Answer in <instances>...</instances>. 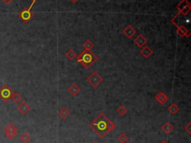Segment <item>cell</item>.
<instances>
[{"label":"cell","instance_id":"1","mask_svg":"<svg viewBox=\"0 0 191 143\" xmlns=\"http://www.w3.org/2000/svg\"><path fill=\"white\" fill-rule=\"evenodd\" d=\"M116 125L112 122L104 113H101L90 124L91 127L100 138H104L108 133L115 128Z\"/></svg>","mask_w":191,"mask_h":143},{"label":"cell","instance_id":"2","mask_svg":"<svg viewBox=\"0 0 191 143\" xmlns=\"http://www.w3.org/2000/svg\"><path fill=\"white\" fill-rule=\"evenodd\" d=\"M99 60V58L91 50H85L77 57V61L85 68L88 69Z\"/></svg>","mask_w":191,"mask_h":143},{"label":"cell","instance_id":"3","mask_svg":"<svg viewBox=\"0 0 191 143\" xmlns=\"http://www.w3.org/2000/svg\"><path fill=\"white\" fill-rule=\"evenodd\" d=\"M35 2H32L31 5L28 8H25L22 9L20 13H18V16L20 18V20L24 23H28L34 17V13L32 12V8L33 7L34 4Z\"/></svg>","mask_w":191,"mask_h":143},{"label":"cell","instance_id":"4","mask_svg":"<svg viewBox=\"0 0 191 143\" xmlns=\"http://www.w3.org/2000/svg\"><path fill=\"white\" fill-rule=\"evenodd\" d=\"M5 136L9 140H14L18 134V130L17 127L12 122L8 123L4 128Z\"/></svg>","mask_w":191,"mask_h":143},{"label":"cell","instance_id":"5","mask_svg":"<svg viewBox=\"0 0 191 143\" xmlns=\"http://www.w3.org/2000/svg\"><path fill=\"white\" fill-rule=\"evenodd\" d=\"M13 90L7 84H4L0 88V99L5 103H7L11 99Z\"/></svg>","mask_w":191,"mask_h":143},{"label":"cell","instance_id":"6","mask_svg":"<svg viewBox=\"0 0 191 143\" xmlns=\"http://www.w3.org/2000/svg\"><path fill=\"white\" fill-rule=\"evenodd\" d=\"M103 78L96 71H93L90 76L87 78V81L93 87H98L103 82Z\"/></svg>","mask_w":191,"mask_h":143},{"label":"cell","instance_id":"7","mask_svg":"<svg viewBox=\"0 0 191 143\" xmlns=\"http://www.w3.org/2000/svg\"><path fill=\"white\" fill-rule=\"evenodd\" d=\"M176 8L180 11L179 13H181V14L185 16V15L188 14L189 12H190L191 10L190 3H189L188 0H181L180 3L178 5Z\"/></svg>","mask_w":191,"mask_h":143},{"label":"cell","instance_id":"8","mask_svg":"<svg viewBox=\"0 0 191 143\" xmlns=\"http://www.w3.org/2000/svg\"><path fill=\"white\" fill-rule=\"evenodd\" d=\"M177 27V33L179 36L182 37H190V32H189V30L187 28H185V26L183 25H175Z\"/></svg>","mask_w":191,"mask_h":143},{"label":"cell","instance_id":"9","mask_svg":"<svg viewBox=\"0 0 191 143\" xmlns=\"http://www.w3.org/2000/svg\"><path fill=\"white\" fill-rule=\"evenodd\" d=\"M17 109L22 115H26L30 111V105L27 102H22L17 106Z\"/></svg>","mask_w":191,"mask_h":143},{"label":"cell","instance_id":"10","mask_svg":"<svg viewBox=\"0 0 191 143\" xmlns=\"http://www.w3.org/2000/svg\"><path fill=\"white\" fill-rule=\"evenodd\" d=\"M122 32H123V34L125 35L126 38H129V39H131L132 37L135 35V34H136V30L135 29L133 28L132 26H131V25H129L126 28L124 29L122 31Z\"/></svg>","mask_w":191,"mask_h":143},{"label":"cell","instance_id":"11","mask_svg":"<svg viewBox=\"0 0 191 143\" xmlns=\"http://www.w3.org/2000/svg\"><path fill=\"white\" fill-rule=\"evenodd\" d=\"M134 42H135V44H136L137 47H139L140 48H142L144 47L145 45H146V44L147 43V40H146V38L143 35V34H140L138 36L136 37V38H135Z\"/></svg>","mask_w":191,"mask_h":143},{"label":"cell","instance_id":"12","mask_svg":"<svg viewBox=\"0 0 191 143\" xmlns=\"http://www.w3.org/2000/svg\"><path fill=\"white\" fill-rule=\"evenodd\" d=\"M155 100L161 105H164L168 102L169 100V98L168 96L164 92H159L157 95L155 96Z\"/></svg>","mask_w":191,"mask_h":143},{"label":"cell","instance_id":"13","mask_svg":"<svg viewBox=\"0 0 191 143\" xmlns=\"http://www.w3.org/2000/svg\"><path fill=\"white\" fill-rule=\"evenodd\" d=\"M140 54L145 59H149L153 54V50L151 49L149 46H144L140 50Z\"/></svg>","mask_w":191,"mask_h":143},{"label":"cell","instance_id":"14","mask_svg":"<svg viewBox=\"0 0 191 143\" xmlns=\"http://www.w3.org/2000/svg\"><path fill=\"white\" fill-rule=\"evenodd\" d=\"M68 92L72 96L76 97L79 94L80 92H81V88H80L76 83H72L71 86L69 87Z\"/></svg>","mask_w":191,"mask_h":143},{"label":"cell","instance_id":"15","mask_svg":"<svg viewBox=\"0 0 191 143\" xmlns=\"http://www.w3.org/2000/svg\"><path fill=\"white\" fill-rule=\"evenodd\" d=\"M173 129L174 128H173V124H172L169 121L165 122L161 127V130H163L166 134H169V133H171L173 131Z\"/></svg>","mask_w":191,"mask_h":143},{"label":"cell","instance_id":"16","mask_svg":"<svg viewBox=\"0 0 191 143\" xmlns=\"http://www.w3.org/2000/svg\"><path fill=\"white\" fill-rule=\"evenodd\" d=\"M168 111L172 115H176V114L180 111V108L176 103H172L169 107H168Z\"/></svg>","mask_w":191,"mask_h":143},{"label":"cell","instance_id":"17","mask_svg":"<svg viewBox=\"0 0 191 143\" xmlns=\"http://www.w3.org/2000/svg\"><path fill=\"white\" fill-rule=\"evenodd\" d=\"M70 115V112H69V110L64 107H63L62 109L58 112V115L63 120L66 119V118L69 117V115Z\"/></svg>","mask_w":191,"mask_h":143},{"label":"cell","instance_id":"18","mask_svg":"<svg viewBox=\"0 0 191 143\" xmlns=\"http://www.w3.org/2000/svg\"><path fill=\"white\" fill-rule=\"evenodd\" d=\"M11 99L14 102V103H20L21 100H22V97L21 96L20 94H19V93H17V92H12V94H11Z\"/></svg>","mask_w":191,"mask_h":143},{"label":"cell","instance_id":"19","mask_svg":"<svg viewBox=\"0 0 191 143\" xmlns=\"http://www.w3.org/2000/svg\"><path fill=\"white\" fill-rule=\"evenodd\" d=\"M20 142L22 143H28L31 141V136L27 133H23L20 135Z\"/></svg>","mask_w":191,"mask_h":143},{"label":"cell","instance_id":"20","mask_svg":"<svg viewBox=\"0 0 191 143\" xmlns=\"http://www.w3.org/2000/svg\"><path fill=\"white\" fill-rule=\"evenodd\" d=\"M118 142H120V143H127L129 142V138L127 135H125V133H121L117 138Z\"/></svg>","mask_w":191,"mask_h":143},{"label":"cell","instance_id":"21","mask_svg":"<svg viewBox=\"0 0 191 143\" xmlns=\"http://www.w3.org/2000/svg\"><path fill=\"white\" fill-rule=\"evenodd\" d=\"M93 47H94V44L90 40H87L85 43L83 44V47L85 48V50H91V49L93 48Z\"/></svg>","mask_w":191,"mask_h":143},{"label":"cell","instance_id":"22","mask_svg":"<svg viewBox=\"0 0 191 143\" xmlns=\"http://www.w3.org/2000/svg\"><path fill=\"white\" fill-rule=\"evenodd\" d=\"M66 58H68L70 61H72V60H73L76 57V53L73 50L70 49V50H69L67 53H66Z\"/></svg>","mask_w":191,"mask_h":143},{"label":"cell","instance_id":"23","mask_svg":"<svg viewBox=\"0 0 191 143\" xmlns=\"http://www.w3.org/2000/svg\"><path fill=\"white\" fill-rule=\"evenodd\" d=\"M116 113H117L120 115H124L128 113V109L126 107H124V106L123 105H121V106H120L117 109H116Z\"/></svg>","mask_w":191,"mask_h":143},{"label":"cell","instance_id":"24","mask_svg":"<svg viewBox=\"0 0 191 143\" xmlns=\"http://www.w3.org/2000/svg\"><path fill=\"white\" fill-rule=\"evenodd\" d=\"M190 127H191V122L190 121L188 124L186 125V126L184 127V130L188 132L189 134H191V130H190Z\"/></svg>","mask_w":191,"mask_h":143},{"label":"cell","instance_id":"25","mask_svg":"<svg viewBox=\"0 0 191 143\" xmlns=\"http://www.w3.org/2000/svg\"><path fill=\"white\" fill-rule=\"evenodd\" d=\"M2 1L5 4H6V5H9V4L13 3L14 0H2Z\"/></svg>","mask_w":191,"mask_h":143},{"label":"cell","instance_id":"26","mask_svg":"<svg viewBox=\"0 0 191 143\" xmlns=\"http://www.w3.org/2000/svg\"><path fill=\"white\" fill-rule=\"evenodd\" d=\"M70 1H71L72 3H77L78 0H70Z\"/></svg>","mask_w":191,"mask_h":143},{"label":"cell","instance_id":"27","mask_svg":"<svg viewBox=\"0 0 191 143\" xmlns=\"http://www.w3.org/2000/svg\"><path fill=\"white\" fill-rule=\"evenodd\" d=\"M160 143H168V142H167V141H166V140H164V141H162V142H160Z\"/></svg>","mask_w":191,"mask_h":143},{"label":"cell","instance_id":"28","mask_svg":"<svg viewBox=\"0 0 191 143\" xmlns=\"http://www.w3.org/2000/svg\"><path fill=\"white\" fill-rule=\"evenodd\" d=\"M32 2H36V0H31Z\"/></svg>","mask_w":191,"mask_h":143},{"label":"cell","instance_id":"29","mask_svg":"<svg viewBox=\"0 0 191 143\" xmlns=\"http://www.w3.org/2000/svg\"><path fill=\"white\" fill-rule=\"evenodd\" d=\"M94 143H96V142H94Z\"/></svg>","mask_w":191,"mask_h":143}]
</instances>
